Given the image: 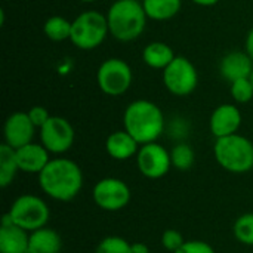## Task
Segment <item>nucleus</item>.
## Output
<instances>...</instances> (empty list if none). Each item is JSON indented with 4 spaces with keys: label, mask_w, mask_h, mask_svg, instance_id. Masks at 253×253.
Here are the masks:
<instances>
[{
    "label": "nucleus",
    "mask_w": 253,
    "mask_h": 253,
    "mask_svg": "<svg viewBox=\"0 0 253 253\" xmlns=\"http://www.w3.org/2000/svg\"><path fill=\"white\" fill-rule=\"evenodd\" d=\"M28 240L30 233L15 224L0 227V253H28Z\"/></svg>",
    "instance_id": "f3484780"
},
{
    "label": "nucleus",
    "mask_w": 253,
    "mask_h": 253,
    "mask_svg": "<svg viewBox=\"0 0 253 253\" xmlns=\"http://www.w3.org/2000/svg\"><path fill=\"white\" fill-rule=\"evenodd\" d=\"M18 162L15 148L9 147L7 144L0 145V185L3 188L9 187L18 173Z\"/></svg>",
    "instance_id": "412c9836"
},
{
    "label": "nucleus",
    "mask_w": 253,
    "mask_h": 253,
    "mask_svg": "<svg viewBox=\"0 0 253 253\" xmlns=\"http://www.w3.org/2000/svg\"><path fill=\"white\" fill-rule=\"evenodd\" d=\"M15 153H16L18 168L21 172H25V173L39 175L50 162V157H49L50 153L44 148L42 142L40 144L30 142L21 148H16Z\"/></svg>",
    "instance_id": "4468645a"
},
{
    "label": "nucleus",
    "mask_w": 253,
    "mask_h": 253,
    "mask_svg": "<svg viewBox=\"0 0 253 253\" xmlns=\"http://www.w3.org/2000/svg\"><path fill=\"white\" fill-rule=\"evenodd\" d=\"M175 253H216L215 249L203 240H188Z\"/></svg>",
    "instance_id": "cd10ccee"
},
{
    "label": "nucleus",
    "mask_w": 253,
    "mask_h": 253,
    "mask_svg": "<svg viewBox=\"0 0 253 253\" xmlns=\"http://www.w3.org/2000/svg\"><path fill=\"white\" fill-rule=\"evenodd\" d=\"M132 68L120 58H110L104 61L96 73L99 89L108 96H120L126 93L132 84Z\"/></svg>",
    "instance_id": "0eeeda50"
},
{
    "label": "nucleus",
    "mask_w": 253,
    "mask_h": 253,
    "mask_svg": "<svg viewBox=\"0 0 253 253\" xmlns=\"http://www.w3.org/2000/svg\"><path fill=\"white\" fill-rule=\"evenodd\" d=\"M27 113H28V116H30V119H31L33 125H34L37 129H40V127H42V126L49 120V117H50L49 111H47L44 107H42V105L31 107Z\"/></svg>",
    "instance_id": "c85d7f7f"
},
{
    "label": "nucleus",
    "mask_w": 253,
    "mask_h": 253,
    "mask_svg": "<svg viewBox=\"0 0 253 253\" xmlns=\"http://www.w3.org/2000/svg\"><path fill=\"white\" fill-rule=\"evenodd\" d=\"M147 18L138 0H114L107 12L110 34L119 42H132L145 30Z\"/></svg>",
    "instance_id": "7ed1b4c3"
},
{
    "label": "nucleus",
    "mask_w": 253,
    "mask_h": 253,
    "mask_svg": "<svg viewBox=\"0 0 253 253\" xmlns=\"http://www.w3.org/2000/svg\"><path fill=\"white\" fill-rule=\"evenodd\" d=\"M249 79H251V82H252V84H253V71H252V74H251V77H249Z\"/></svg>",
    "instance_id": "72a5a7b5"
},
{
    "label": "nucleus",
    "mask_w": 253,
    "mask_h": 253,
    "mask_svg": "<svg viewBox=\"0 0 253 253\" xmlns=\"http://www.w3.org/2000/svg\"><path fill=\"white\" fill-rule=\"evenodd\" d=\"M108 33L107 15L98 10H86L73 21L70 40L82 50H92L105 40Z\"/></svg>",
    "instance_id": "39448f33"
},
{
    "label": "nucleus",
    "mask_w": 253,
    "mask_h": 253,
    "mask_svg": "<svg viewBox=\"0 0 253 253\" xmlns=\"http://www.w3.org/2000/svg\"><path fill=\"white\" fill-rule=\"evenodd\" d=\"M233 234L242 245L253 246V213H245L236 219Z\"/></svg>",
    "instance_id": "b1692460"
},
{
    "label": "nucleus",
    "mask_w": 253,
    "mask_h": 253,
    "mask_svg": "<svg viewBox=\"0 0 253 253\" xmlns=\"http://www.w3.org/2000/svg\"><path fill=\"white\" fill-rule=\"evenodd\" d=\"M62 249L61 236L47 227L30 233L28 253H59Z\"/></svg>",
    "instance_id": "a211bd4d"
},
{
    "label": "nucleus",
    "mask_w": 253,
    "mask_h": 253,
    "mask_svg": "<svg viewBox=\"0 0 253 253\" xmlns=\"http://www.w3.org/2000/svg\"><path fill=\"white\" fill-rule=\"evenodd\" d=\"M231 96L237 104H248L253 99V84L251 79H239L231 83Z\"/></svg>",
    "instance_id": "a878e982"
},
{
    "label": "nucleus",
    "mask_w": 253,
    "mask_h": 253,
    "mask_svg": "<svg viewBox=\"0 0 253 253\" xmlns=\"http://www.w3.org/2000/svg\"><path fill=\"white\" fill-rule=\"evenodd\" d=\"M36 126L33 125L28 113L16 111L12 113L3 126V135H4V144H7L12 148H21L30 142H33Z\"/></svg>",
    "instance_id": "f8f14e48"
},
{
    "label": "nucleus",
    "mask_w": 253,
    "mask_h": 253,
    "mask_svg": "<svg viewBox=\"0 0 253 253\" xmlns=\"http://www.w3.org/2000/svg\"><path fill=\"white\" fill-rule=\"evenodd\" d=\"M170 159H172V168L178 170H188L194 165L196 154H194V150L188 144L181 142L172 148Z\"/></svg>",
    "instance_id": "5701e85b"
},
{
    "label": "nucleus",
    "mask_w": 253,
    "mask_h": 253,
    "mask_svg": "<svg viewBox=\"0 0 253 253\" xmlns=\"http://www.w3.org/2000/svg\"><path fill=\"white\" fill-rule=\"evenodd\" d=\"M142 6L150 19L168 21L178 15L182 0H142Z\"/></svg>",
    "instance_id": "aec40b11"
},
{
    "label": "nucleus",
    "mask_w": 253,
    "mask_h": 253,
    "mask_svg": "<svg viewBox=\"0 0 253 253\" xmlns=\"http://www.w3.org/2000/svg\"><path fill=\"white\" fill-rule=\"evenodd\" d=\"M246 52L253 59V28L248 33V37H246Z\"/></svg>",
    "instance_id": "7c9ffc66"
},
{
    "label": "nucleus",
    "mask_w": 253,
    "mask_h": 253,
    "mask_svg": "<svg viewBox=\"0 0 253 253\" xmlns=\"http://www.w3.org/2000/svg\"><path fill=\"white\" fill-rule=\"evenodd\" d=\"M213 154L218 165L230 173L240 175L253 169V144L243 135L216 138Z\"/></svg>",
    "instance_id": "20e7f679"
},
{
    "label": "nucleus",
    "mask_w": 253,
    "mask_h": 253,
    "mask_svg": "<svg viewBox=\"0 0 253 253\" xmlns=\"http://www.w3.org/2000/svg\"><path fill=\"white\" fill-rule=\"evenodd\" d=\"M39 184L47 197L56 202H70L83 187V172L71 159H50L39 173Z\"/></svg>",
    "instance_id": "f257e3e1"
},
{
    "label": "nucleus",
    "mask_w": 253,
    "mask_h": 253,
    "mask_svg": "<svg viewBox=\"0 0 253 253\" xmlns=\"http://www.w3.org/2000/svg\"><path fill=\"white\" fill-rule=\"evenodd\" d=\"M7 213L15 225L28 233L46 227L50 218V211L46 202L34 194H22L15 199Z\"/></svg>",
    "instance_id": "423d86ee"
},
{
    "label": "nucleus",
    "mask_w": 253,
    "mask_h": 253,
    "mask_svg": "<svg viewBox=\"0 0 253 253\" xmlns=\"http://www.w3.org/2000/svg\"><path fill=\"white\" fill-rule=\"evenodd\" d=\"M163 83L172 95L188 96L197 87L199 74L190 59L185 56H175L163 70Z\"/></svg>",
    "instance_id": "6e6552de"
},
{
    "label": "nucleus",
    "mask_w": 253,
    "mask_h": 253,
    "mask_svg": "<svg viewBox=\"0 0 253 253\" xmlns=\"http://www.w3.org/2000/svg\"><path fill=\"white\" fill-rule=\"evenodd\" d=\"M123 127L139 145L157 142L166 127V120L160 107L147 99L130 102L123 113Z\"/></svg>",
    "instance_id": "f03ea898"
},
{
    "label": "nucleus",
    "mask_w": 253,
    "mask_h": 253,
    "mask_svg": "<svg viewBox=\"0 0 253 253\" xmlns=\"http://www.w3.org/2000/svg\"><path fill=\"white\" fill-rule=\"evenodd\" d=\"M175 56L176 55L172 47L163 42H151L142 50L144 62L154 70H165L175 59Z\"/></svg>",
    "instance_id": "6ab92c4d"
},
{
    "label": "nucleus",
    "mask_w": 253,
    "mask_h": 253,
    "mask_svg": "<svg viewBox=\"0 0 253 253\" xmlns=\"http://www.w3.org/2000/svg\"><path fill=\"white\" fill-rule=\"evenodd\" d=\"M92 199L99 209L105 212H117L129 205L132 193L125 181L119 178H102L95 184Z\"/></svg>",
    "instance_id": "1a4fd4ad"
},
{
    "label": "nucleus",
    "mask_w": 253,
    "mask_h": 253,
    "mask_svg": "<svg viewBox=\"0 0 253 253\" xmlns=\"http://www.w3.org/2000/svg\"><path fill=\"white\" fill-rule=\"evenodd\" d=\"M130 252L132 253H150V248L145 243L141 242H135L130 245Z\"/></svg>",
    "instance_id": "c756f323"
},
{
    "label": "nucleus",
    "mask_w": 253,
    "mask_h": 253,
    "mask_svg": "<svg viewBox=\"0 0 253 253\" xmlns=\"http://www.w3.org/2000/svg\"><path fill=\"white\" fill-rule=\"evenodd\" d=\"M80 1H83V3H92V1H96V0H80Z\"/></svg>",
    "instance_id": "473e14b6"
},
{
    "label": "nucleus",
    "mask_w": 253,
    "mask_h": 253,
    "mask_svg": "<svg viewBox=\"0 0 253 253\" xmlns=\"http://www.w3.org/2000/svg\"><path fill=\"white\" fill-rule=\"evenodd\" d=\"M193 3H196V4H199V6H213V4H216L219 0H191Z\"/></svg>",
    "instance_id": "2f4dec72"
},
{
    "label": "nucleus",
    "mask_w": 253,
    "mask_h": 253,
    "mask_svg": "<svg viewBox=\"0 0 253 253\" xmlns=\"http://www.w3.org/2000/svg\"><path fill=\"white\" fill-rule=\"evenodd\" d=\"M136 166L142 176L148 179H160L168 175L172 168L170 153L159 142L144 144L136 154Z\"/></svg>",
    "instance_id": "9b49d317"
},
{
    "label": "nucleus",
    "mask_w": 253,
    "mask_h": 253,
    "mask_svg": "<svg viewBox=\"0 0 253 253\" xmlns=\"http://www.w3.org/2000/svg\"><path fill=\"white\" fill-rule=\"evenodd\" d=\"M40 142L52 154H64L74 144V127L73 125L59 116H50L49 120L39 129Z\"/></svg>",
    "instance_id": "9d476101"
},
{
    "label": "nucleus",
    "mask_w": 253,
    "mask_h": 253,
    "mask_svg": "<svg viewBox=\"0 0 253 253\" xmlns=\"http://www.w3.org/2000/svg\"><path fill=\"white\" fill-rule=\"evenodd\" d=\"M130 245L132 243H129L123 237L108 236L98 243L95 253H132L130 252Z\"/></svg>",
    "instance_id": "393cba45"
},
{
    "label": "nucleus",
    "mask_w": 253,
    "mask_h": 253,
    "mask_svg": "<svg viewBox=\"0 0 253 253\" xmlns=\"http://www.w3.org/2000/svg\"><path fill=\"white\" fill-rule=\"evenodd\" d=\"M242 113L234 104H221L216 107L209 120V129L215 138L230 136L239 132Z\"/></svg>",
    "instance_id": "ddd939ff"
},
{
    "label": "nucleus",
    "mask_w": 253,
    "mask_h": 253,
    "mask_svg": "<svg viewBox=\"0 0 253 253\" xmlns=\"http://www.w3.org/2000/svg\"><path fill=\"white\" fill-rule=\"evenodd\" d=\"M160 242H162V246H163L166 251H169V252H172V253L176 252V251H178V249L185 243V240H184L182 234H181L178 230H172V228H169V230L163 231Z\"/></svg>",
    "instance_id": "bb28decb"
},
{
    "label": "nucleus",
    "mask_w": 253,
    "mask_h": 253,
    "mask_svg": "<svg viewBox=\"0 0 253 253\" xmlns=\"http://www.w3.org/2000/svg\"><path fill=\"white\" fill-rule=\"evenodd\" d=\"M219 71L221 76L230 83L239 79H248L253 71V59L248 52H230L222 58Z\"/></svg>",
    "instance_id": "2eb2a0df"
},
{
    "label": "nucleus",
    "mask_w": 253,
    "mask_h": 253,
    "mask_svg": "<svg viewBox=\"0 0 253 253\" xmlns=\"http://www.w3.org/2000/svg\"><path fill=\"white\" fill-rule=\"evenodd\" d=\"M139 142L125 129L116 130L111 135H108L105 141V150L107 154L114 160H127L138 154L139 151Z\"/></svg>",
    "instance_id": "dca6fc26"
},
{
    "label": "nucleus",
    "mask_w": 253,
    "mask_h": 253,
    "mask_svg": "<svg viewBox=\"0 0 253 253\" xmlns=\"http://www.w3.org/2000/svg\"><path fill=\"white\" fill-rule=\"evenodd\" d=\"M71 27H73V22H70L64 16L55 15V16H50L46 19V22L43 25V33L47 39H50L53 42H64V40L70 39Z\"/></svg>",
    "instance_id": "4be33fe9"
}]
</instances>
